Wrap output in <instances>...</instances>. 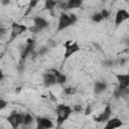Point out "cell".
<instances>
[{"label":"cell","instance_id":"1","mask_svg":"<svg viewBox=\"0 0 129 129\" xmlns=\"http://www.w3.org/2000/svg\"><path fill=\"white\" fill-rule=\"evenodd\" d=\"M72 112H73V109L68 105L60 104V105L56 106L55 113H56V125H57V127H60L61 124L68 120V118L70 117Z\"/></svg>","mask_w":129,"mask_h":129},{"label":"cell","instance_id":"2","mask_svg":"<svg viewBox=\"0 0 129 129\" xmlns=\"http://www.w3.org/2000/svg\"><path fill=\"white\" fill-rule=\"evenodd\" d=\"M23 118H24L23 114H20L17 112H12L7 117V121L11 125L12 129H17L19 127V125H21L23 123Z\"/></svg>","mask_w":129,"mask_h":129},{"label":"cell","instance_id":"3","mask_svg":"<svg viewBox=\"0 0 129 129\" xmlns=\"http://www.w3.org/2000/svg\"><path fill=\"white\" fill-rule=\"evenodd\" d=\"M33 23H34L33 26L30 27V31H32L34 33H37L40 30H42L43 28L48 26V22L42 17H35L33 19Z\"/></svg>","mask_w":129,"mask_h":129},{"label":"cell","instance_id":"4","mask_svg":"<svg viewBox=\"0 0 129 129\" xmlns=\"http://www.w3.org/2000/svg\"><path fill=\"white\" fill-rule=\"evenodd\" d=\"M64 48H66V51H64V59L69 58L71 55H73L74 53L78 52L80 50V46L77 42H71L70 40H68L66 43H64Z\"/></svg>","mask_w":129,"mask_h":129},{"label":"cell","instance_id":"5","mask_svg":"<svg viewBox=\"0 0 129 129\" xmlns=\"http://www.w3.org/2000/svg\"><path fill=\"white\" fill-rule=\"evenodd\" d=\"M73 21L70 17V15L66 14V13H60V16H59V19H58V24H57V30L60 31V30H63L66 28H68L69 26L73 25Z\"/></svg>","mask_w":129,"mask_h":129},{"label":"cell","instance_id":"6","mask_svg":"<svg viewBox=\"0 0 129 129\" xmlns=\"http://www.w3.org/2000/svg\"><path fill=\"white\" fill-rule=\"evenodd\" d=\"M27 29V27L24 24H19V23H12L11 25V40H13L14 38H16L17 36H19L20 34H22L25 30Z\"/></svg>","mask_w":129,"mask_h":129},{"label":"cell","instance_id":"7","mask_svg":"<svg viewBox=\"0 0 129 129\" xmlns=\"http://www.w3.org/2000/svg\"><path fill=\"white\" fill-rule=\"evenodd\" d=\"M53 127L52 122L45 117L36 118V129H51Z\"/></svg>","mask_w":129,"mask_h":129},{"label":"cell","instance_id":"8","mask_svg":"<svg viewBox=\"0 0 129 129\" xmlns=\"http://www.w3.org/2000/svg\"><path fill=\"white\" fill-rule=\"evenodd\" d=\"M34 50V40L32 38H28L27 39V44L25 45L24 49L22 50V53H21V61L25 60V58L31 54Z\"/></svg>","mask_w":129,"mask_h":129},{"label":"cell","instance_id":"9","mask_svg":"<svg viewBox=\"0 0 129 129\" xmlns=\"http://www.w3.org/2000/svg\"><path fill=\"white\" fill-rule=\"evenodd\" d=\"M111 113H112L111 107H110V105H107V106L105 107V110H104L99 116L95 117V121H96V122H107L108 120H110Z\"/></svg>","mask_w":129,"mask_h":129},{"label":"cell","instance_id":"10","mask_svg":"<svg viewBox=\"0 0 129 129\" xmlns=\"http://www.w3.org/2000/svg\"><path fill=\"white\" fill-rule=\"evenodd\" d=\"M127 19H129V12L125 9H119L115 16V24L119 25Z\"/></svg>","mask_w":129,"mask_h":129},{"label":"cell","instance_id":"11","mask_svg":"<svg viewBox=\"0 0 129 129\" xmlns=\"http://www.w3.org/2000/svg\"><path fill=\"white\" fill-rule=\"evenodd\" d=\"M116 79L118 81V84L120 88H123V89H126V88H129V74H118L116 75Z\"/></svg>","mask_w":129,"mask_h":129},{"label":"cell","instance_id":"12","mask_svg":"<svg viewBox=\"0 0 129 129\" xmlns=\"http://www.w3.org/2000/svg\"><path fill=\"white\" fill-rule=\"evenodd\" d=\"M43 83H44V85L46 87H51V86L57 84L55 76L50 72H47L46 74L43 75Z\"/></svg>","mask_w":129,"mask_h":129},{"label":"cell","instance_id":"13","mask_svg":"<svg viewBox=\"0 0 129 129\" xmlns=\"http://www.w3.org/2000/svg\"><path fill=\"white\" fill-rule=\"evenodd\" d=\"M123 125L122 121L119 119V118H112L110 120L107 121V124L106 126L103 128V129H116V128H119Z\"/></svg>","mask_w":129,"mask_h":129},{"label":"cell","instance_id":"14","mask_svg":"<svg viewBox=\"0 0 129 129\" xmlns=\"http://www.w3.org/2000/svg\"><path fill=\"white\" fill-rule=\"evenodd\" d=\"M128 95H129V88L123 89V88L118 87V88L115 89V91H114V96H115V98H125V97L128 96Z\"/></svg>","mask_w":129,"mask_h":129},{"label":"cell","instance_id":"15","mask_svg":"<svg viewBox=\"0 0 129 129\" xmlns=\"http://www.w3.org/2000/svg\"><path fill=\"white\" fill-rule=\"evenodd\" d=\"M50 72H52V74L55 76V78H56V83H57V84L62 85V84H64V83L67 82V77H66V75L59 73L58 71H56V70H54V69L50 70Z\"/></svg>","mask_w":129,"mask_h":129},{"label":"cell","instance_id":"16","mask_svg":"<svg viewBox=\"0 0 129 129\" xmlns=\"http://www.w3.org/2000/svg\"><path fill=\"white\" fill-rule=\"evenodd\" d=\"M107 89V85L104 83V82H97L96 84H95V86H94V91H95V93L96 94H101V93H103L105 90Z\"/></svg>","mask_w":129,"mask_h":129},{"label":"cell","instance_id":"17","mask_svg":"<svg viewBox=\"0 0 129 129\" xmlns=\"http://www.w3.org/2000/svg\"><path fill=\"white\" fill-rule=\"evenodd\" d=\"M58 4V1H52V0H47V1H45V3H44V9H47V10H49V11H53V9H54V7L56 6Z\"/></svg>","mask_w":129,"mask_h":129},{"label":"cell","instance_id":"18","mask_svg":"<svg viewBox=\"0 0 129 129\" xmlns=\"http://www.w3.org/2000/svg\"><path fill=\"white\" fill-rule=\"evenodd\" d=\"M81 0H69L68 1V9H73V8H78L82 5Z\"/></svg>","mask_w":129,"mask_h":129},{"label":"cell","instance_id":"19","mask_svg":"<svg viewBox=\"0 0 129 129\" xmlns=\"http://www.w3.org/2000/svg\"><path fill=\"white\" fill-rule=\"evenodd\" d=\"M32 121H33L32 116H31L30 114H28V113H27V114H25V115H24L22 125H24V126H28V125H30V124L32 123Z\"/></svg>","mask_w":129,"mask_h":129},{"label":"cell","instance_id":"20","mask_svg":"<svg viewBox=\"0 0 129 129\" xmlns=\"http://www.w3.org/2000/svg\"><path fill=\"white\" fill-rule=\"evenodd\" d=\"M104 18H103V16L101 15V13H95V14H93L92 15V20L94 21V22H100V21H102Z\"/></svg>","mask_w":129,"mask_h":129},{"label":"cell","instance_id":"21","mask_svg":"<svg viewBox=\"0 0 129 129\" xmlns=\"http://www.w3.org/2000/svg\"><path fill=\"white\" fill-rule=\"evenodd\" d=\"M76 92H77V89L72 88V87H68L64 89V94H67V95H74V94H76Z\"/></svg>","mask_w":129,"mask_h":129},{"label":"cell","instance_id":"22","mask_svg":"<svg viewBox=\"0 0 129 129\" xmlns=\"http://www.w3.org/2000/svg\"><path fill=\"white\" fill-rule=\"evenodd\" d=\"M37 3H38V2H37V1H35V0L30 1V2H29V5H28V9H27V11H26V13H25V14L27 15V14L31 11V9H32V8H34V6H35Z\"/></svg>","mask_w":129,"mask_h":129},{"label":"cell","instance_id":"23","mask_svg":"<svg viewBox=\"0 0 129 129\" xmlns=\"http://www.w3.org/2000/svg\"><path fill=\"white\" fill-rule=\"evenodd\" d=\"M101 15L103 16V18H108V17H109V15H110V13H109V11H108V10L103 9V10L101 11Z\"/></svg>","mask_w":129,"mask_h":129},{"label":"cell","instance_id":"24","mask_svg":"<svg viewBox=\"0 0 129 129\" xmlns=\"http://www.w3.org/2000/svg\"><path fill=\"white\" fill-rule=\"evenodd\" d=\"M58 5L61 9H68V2H58Z\"/></svg>","mask_w":129,"mask_h":129},{"label":"cell","instance_id":"25","mask_svg":"<svg viewBox=\"0 0 129 129\" xmlns=\"http://www.w3.org/2000/svg\"><path fill=\"white\" fill-rule=\"evenodd\" d=\"M48 50V47H46V46H44V47H42V48H40L39 49V51H38V53L40 54V55H42V54H44L46 51Z\"/></svg>","mask_w":129,"mask_h":129},{"label":"cell","instance_id":"26","mask_svg":"<svg viewBox=\"0 0 129 129\" xmlns=\"http://www.w3.org/2000/svg\"><path fill=\"white\" fill-rule=\"evenodd\" d=\"M6 105H7V102L4 101L3 99H1V100H0V109H1V110L4 109V108L6 107Z\"/></svg>","mask_w":129,"mask_h":129},{"label":"cell","instance_id":"27","mask_svg":"<svg viewBox=\"0 0 129 129\" xmlns=\"http://www.w3.org/2000/svg\"><path fill=\"white\" fill-rule=\"evenodd\" d=\"M82 110H83L82 105H76V106L73 108V111H76V112H81Z\"/></svg>","mask_w":129,"mask_h":129},{"label":"cell","instance_id":"28","mask_svg":"<svg viewBox=\"0 0 129 129\" xmlns=\"http://www.w3.org/2000/svg\"><path fill=\"white\" fill-rule=\"evenodd\" d=\"M70 17H71V19H72L73 23L75 24V23L77 22V15H76V14H70Z\"/></svg>","mask_w":129,"mask_h":129},{"label":"cell","instance_id":"29","mask_svg":"<svg viewBox=\"0 0 129 129\" xmlns=\"http://www.w3.org/2000/svg\"><path fill=\"white\" fill-rule=\"evenodd\" d=\"M113 63H114V61H112V60H106V61L104 62V64H105L106 67H111Z\"/></svg>","mask_w":129,"mask_h":129},{"label":"cell","instance_id":"30","mask_svg":"<svg viewBox=\"0 0 129 129\" xmlns=\"http://www.w3.org/2000/svg\"><path fill=\"white\" fill-rule=\"evenodd\" d=\"M90 114H91V107L88 106L86 108V110H85V115H90Z\"/></svg>","mask_w":129,"mask_h":129},{"label":"cell","instance_id":"31","mask_svg":"<svg viewBox=\"0 0 129 129\" xmlns=\"http://www.w3.org/2000/svg\"><path fill=\"white\" fill-rule=\"evenodd\" d=\"M56 45V43L53 41V40H49V45H48V47H54Z\"/></svg>","mask_w":129,"mask_h":129},{"label":"cell","instance_id":"32","mask_svg":"<svg viewBox=\"0 0 129 129\" xmlns=\"http://www.w3.org/2000/svg\"><path fill=\"white\" fill-rule=\"evenodd\" d=\"M126 60H127V59H125V58H121V59L119 60V63H120L121 66H123V64L126 62Z\"/></svg>","mask_w":129,"mask_h":129},{"label":"cell","instance_id":"33","mask_svg":"<svg viewBox=\"0 0 129 129\" xmlns=\"http://www.w3.org/2000/svg\"><path fill=\"white\" fill-rule=\"evenodd\" d=\"M49 96H50V99H51V100H52L53 102H56V99L54 98V96H53V95H52V94H51L50 92H49Z\"/></svg>","mask_w":129,"mask_h":129},{"label":"cell","instance_id":"34","mask_svg":"<svg viewBox=\"0 0 129 129\" xmlns=\"http://www.w3.org/2000/svg\"><path fill=\"white\" fill-rule=\"evenodd\" d=\"M20 90H21V88H17V90H16V93H18V92H20Z\"/></svg>","mask_w":129,"mask_h":129},{"label":"cell","instance_id":"35","mask_svg":"<svg viewBox=\"0 0 129 129\" xmlns=\"http://www.w3.org/2000/svg\"><path fill=\"white\" fill-rule=\"evenodd\" d=\"M2 3H3V4H7V3H9V2H8V1H2Z\"/></svg>","mask_w":129,"mask_h":129}]
</instances>
